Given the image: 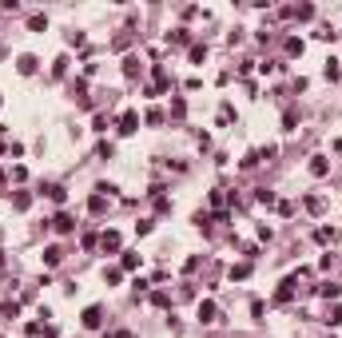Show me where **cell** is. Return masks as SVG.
<instances>
[{
    "instance_id": "1",
    "label": "cell",
    "mask_w": 342,
    "mask_h": 338,
    "mask_svg": "<svg viewBox=\"0 0 342 338\" xmlns=\"http://www.w3.org/2000/svg\"><path fill=\"white\" fill-rule=\"evenodd\" d=\"M80 322H84L88 330H96V326L104 322V306H84V314H80Z\"/></svg>"
},
{
    "instance_id": "2",
    "label": "cell",
    "mask_w": 342,
    "mask_h": 338,
    "mask_svg": "<svg viewBox=\"0 0 342 338\" xmlns=\"http://www.w3.org/2000/svg\"><path fill=\"white\" fill-rule=\"evenodd\" d=\"M135 131H139V115L123 112V115H119V135H135Z\"/></svg>"
},
{
    "instance_id": "3",
    "label": "cell",
    "mask_w": 342,
    "mask_h": 338,
    "mask_svg": "<svg viewBox=\"0 0 342 338\" xmlns=\"http://www.w3.org/2000/svg\"><path fill=\"white\" fill-rule=\"evenodd\" d=\"M199 322H219V306H215L211 298L199 302Z\"/></svg>"
},
{
    "instance_id": "4",
    "label": "cell",
    "mask_w": 342,
    "mask_h": 338,
    "mask_svg": "<svg viewBox=\"0 0 342 338\" xmlns=\"http://www.w3.org/2000/svg\"><path fill=\"white\" fill-rule=\"evenodd\" d=\"M52 227H56L60 235H72V231H76V219H72V215H64V211H60L56 219H52Z\"/></svg>"
},
{
    "instance_id": "5",
    "label": "cell",
    "mask_w": 342,
    "mask_h": 338,
    "mask_svg": "<svg viewBox=\"0 0 342 338\" xmlns=\"http://www.w3.org/2000/svg\"><path fill=\"white\" fill-rule=\"evenodd\" d=\"M16 72H20V76H32V72H36V56H32V52H24V56L16 60Z\"/></svg>"
},
{
    "instance_id": "6",
    "label": "cell",
    "mask_w": 342,
    "mask_h": 338,
    "mask_svg": "<svg viewBox=\"0 0 342 338\" xmlns=\"http://www.w3.org/2000/svg\"><path fill=\"white\" fill-rule=\"evenodd\" d=\"M88 211H92V215H104V211H108V195H100V191H96V195L88 199Z\"/></svg>"
},
{
    "instance_id": "7",
    "label": "cell",
    "mask_w": 342,
    "mask_h": 338,
    "mask_svg": "<svg viewBox=\"0 0 342 338\" xmlns=\"http://www.w3.org/2000/svg\"><path fill=\"white\" fill-rule=\"evenodd\" d=\"M64 263V251L60 247H44V267H60Z\"/></svg>"
},
{
    "instance_id": "8",
    "label": "cell",
    "mask_w": 342,
    "mask_h": 338,
    "mask_svg": "<svg viewBox=\"0 0 342 338\" xmlns=\"http://www.w3.org/2000/svg\"><path fill=\"white\" fill-rule=\"evenodd\" d=\"M100 243H104V251H119V231H104Z\"/></svg>"
},
{
    "instance_id": "9",
    "label": "cell",
    "mask_w": 342,
    "mask_h": 338,
    "mask_svg": "<svg viewBox=\"0 0 342 338\" xmlns=\"http://www.w3.org/2000/svg\"><path fill=\"white\" fill-rule=\"evenodd\" d=\"M318 294H322V298H342V286H338V282H322Z\"/></svg>"
},
{
    "instance_id": "10",
    "label": "cell",
    "mask_w": 342,
    "mask_h": 338,
    "mask_svg": "<svg viewBox=\"0 0 342 338\" xmlns=\"http://www.w3.org/2000/svg\"><path fill=\"white\" fill-rule=\"evenodd\" d=\"M28 203H32L28 191H16V195H12V207H16V211H28Z\"/></svg>"
},
{
    "instance_id": "11",
    "label": "cell",
    "mask_w": 342,
    "mask_h": 338,
    "mask_svg": "<svg viewBox=\"0 0 342 338\" xmlns=\"http://www.w3.org/2000/svg\"><path fill=\"white\" fill-rule=\"evenodd\" d=\"M322 76H326V80H338V76H342V68H338V60H334V56L326 60V68H322Z\"/></svg>"
},
{
    "instance_id": "12",
    "label": "cell",
    "mask_w": 342,
    "mask_h": 338,
    "mask_svg": "<svg viewBox=\"0 0 342 338\" xmlns=\"http://www.w3.org/2000/svg\"><path fill=\"white\" fill-rule=\"evenodd\" d=\"M28 28H32V32H44V28H48V16H40V12L28 16Z\"/></svg>"
},
{
    "instance_id": "13",
    "label": "cell",
    "mask_w": 342,
    "mask_h": 338,
    "mask_svg": "<svg viewBox=\"0 0 342 338\" xmlns=\"http://www.w3.org/2000/svg\"><path fill=\"white\" fill-rule=\"evenodd\" d=\"M139 68H143V64H139L135 56H127V60H123V76H139Z\"/></svg>"
},
{
    "instance_id": "14",
    "label": "cell",
    "mask_w": 342,
    "mask_h": 338,
    "mask_svg": "<svg viewBox=\"0 0 342 338\" xmlns=\"http://www.w3.org/2000/svg\"><path fill=\"white\" fill-rule=\"evenodd\" d=\"M191 36H187V28H175V32H167V44H187Z\"/></svg>"
},
{
    "instance_id": "15",
    "label": "cell",
    "mask_w": 342,
    "mask_h": 338,
    "mask_svg": "<svg viewBox=\"0 0 342 338\" xmlns=\"http://www.w3.org/2000/svg\"><path fill=\"white\" fill-rule=\"evenodd\" d=\"M326 167H330V163H326L322 155H314V159H310V175H326Z\"/></svg>"
},
{
    "instance_id": "16",
    "label": "cell",
    "mask_w": 342,
    "mask_h": 338,
    "mask_svg": "<svg viewBox=\"0 0 342 338\" xmlns=\"http://www.w3.org/2000/svg\"><path fill=\"white\" fill-rule=\"evenodd\" d=\"M48 199H56V203H64V199H68V191H64L60 183H52V187H48Z\"/></svg>"
},
{
    "instance_id": "17",
    "label": "cell",
    "mask_w": 342,
    "mask_h": 338,
    "mask_svg": "<svg viewBox=\"0 0 342 338\" xmlns=\"http://www.w3.org/2000/svg\"><path fill=\"white\" fill-rule=\"evenodd\" d=\"M286 52H290V56H302V40L290 36V40H286Z\"/></svg>"
},
{
    "instance_id": "18",
    "label": "cell",
    "mask_w": 342,
    "mask_h": 338,
    "mask_svg": "<svg viewBox=\"0 0 342 338\" xmlns=\"http://www.w3.org/2000/svg\"><path fill=\"white\" fill-rule=\"evenodd\" d=\"M255 199H259V203H267V207H275V195H271L267 187H259V191H255Z\"/></svg>"
},
{
    "instance_id": "19",
    "label": "cell",
    "mask_w": 342,
    "mask_h": 338,
    "mask_svg": "<svg viewBox=\"0 0 342 338\" xmlns=\"http://www.w3.org/2000/svg\"><path fill=\"white\" fill-rule=\"evenodd\" d=\"M139 263H143V259H139V255H131V251H127V255H123V271H135V267H139Z\"/></svg>"
},
{
    "instance_id": "20",
    "label": "cell",
    "mask_w": 342,
    "mask_h": 338,
    "mask_svg": "<svg viewBox=\"0 0 342 338\" xmlns=\"http://www.w3.org/2000/svg\"><path fill=\"white\" fill-rule=\"evenodd\" d=\"M251 275V263H239V267H231V279H247Z\"/></svg>"
},
{
    "instance_id": "21",
    "label": "cell",
    "mask_w": 342,
    "mask_h": 338,
    "mask_svg": "<svg viewBox=\"0 0 342 338\" xmlns=\"http://www.w3.org/2000/svg\"><path fill=\"white\" fill-rule=\"evenodd\" d=\"M191 60L203 64V60H207V44H195V48H191Z\"/></svg>"
},
{
    "instance_id": "22",
    "label": "cell",
    "mask_w": 342,
    "mask_h": 338,
    "mask_svg": "<svg viewBox=\"0 0 342 338\" xmlns=\"http://www.w3.org/2000/svg\"><path fill=\"white\" fill-rule=\"evenodd\" d=\"M68 72V56H56V64H52V76H64Z\"/></svg>"
},
{
    "instance_id": "23",
    "label": "cell",
    "mask_w": 342,
    "mask_h": 338,
    "mask_svg": "<svg viewBox=\"0 0 342 338\" xmlns=\"http://www.w3.org/2000/svg\"><path fill=\"white\" fill-rule=\"evenodd\" d=\"M326 322H330V326H342V306H334V310L326 314Z\"/></svg>"
},
{
    "instance_id": "24",
    "label": "cell",
    "mask_w": 342,
    "mask_h": 338,
    "mask_svg": "<svg viewBox=\"0 0 342 338\" xmlns=\"http://www.w3.org/2000/svg\"><path fill=\"white\" fill-rule=\"evenodd\" d=\"M306 207H310V211H314V215H318V211H322V207H326V203H322V199H318V195H310V199H306Z\"/></svg>"
},
{
    "instance_id": "25",
    "label": "cell",
    "mask_w": 342,
    "mask_h": 338,
    "mask_svg": "<svg viewBox=\"0 0 342 338\" xmlns=\"http://www.w3.org/2000/svg\"><path fill=\"white\" fill-rule=\"evenodd\" d=\"M294 123H298V115L286 112V115H283V127H286V131H294Z\"/></svg>"
},
{
    "instance_id": "26",
    "label": "cell",
    "mask_w": 342,
    "mask_h": 338,
    "mask_svg": "<svg viewBox=\"0 0 342 338\" xmlns=\"http://www.w3.org/2000/svg\"><path fill=\"white\" fill-rule=\"evenodd\" d=\"M0 151H8V147H4V135H0Z\"/></svg>"
},
{
    "instance_id": "27",
    "label": "cell",
    "mask_w": 342,
    "mask_h": 338,
    "mask_svg": "<svg viewBox=\"0 0 342 338\" xmlns=\"http://www.w3.org/2000/svg\"><path fill=\"white\" fill-rule=\"evenodd\" d=\"M0 267H4V251H0Z\"/></svg>"
}]
</instances>
